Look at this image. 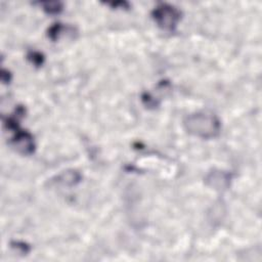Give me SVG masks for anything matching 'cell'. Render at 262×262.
Masks as SVG:
<instances>
[{"label":"cell","mask_w":262,"mask_h":262,"mask_svg":"<svg viewBox=\"0 0 262 262\" xmlns=\"http://www.w3.org/2000/svg\"><path fill=\"white\" fill-rule=\"evenodd\" d=\"M184 125L186 130L202 138H212L218 135L220 131V122L213 114L200 112L189 115Z\"/></svg>","instance_id":"6da1fadb"},{"label":"cell","mask_w":262,"mask_h":262,"mask_svg":"<svg viewBox=\"0 0 262 262\" xmlns=\"http://www.w3.org/2000/svg\"><path fill=\"white\" fill-rule=\"evenodd\" d=\"M154 18L157 24L167 31H172L176 27L179 20L180 12L173 6L168 4H162L158 6L152 12Z\"/></svg>","instance_id":"7a4b0ae2"},{"label":"cell","mask_w":262,"mask_h":262,"mask_svg":"<svg viewBox=\"0 0 262 262\" xmlns=\"http://www.w3.org/2000/svg\"><path fill=\"white\" fill-rule=\"evenodd\" d=\"M13 142L15 147L24 154H30L33 150V147H34L33 139L31 135L28 133H25V132L17 133L13 139Z\"/></svg>","instance_id":"3957f363"},{"label":"cell","mask_w":262,"mask_h":262,"mask_svg":"<svg viewBox=\"0 0 262 262\" xmlns=\"http://www.w3.org/2000/svg\"><path fill=\"white\" fill-rule=\"evenodd\" d=\"M207 180L211 181L212 183V186H215V187H226L228 185V180H229V176L225 173H222V172H214V173H211L209 175V177L207 178Z\"/></svg>","instance_id":"277c9868"}]
</instances>
